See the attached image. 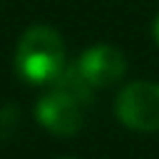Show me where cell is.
Instances as JSON below:
<instances>
[{
    "label": "cell",
    "mask_w": 159,
    "mask_h": 159,
    "mask_svg": "<svg viewBox=\"0 0 159 159\" xmlns=\"http://www.w3.org/2000/svg\"><path fill=\"white\" fill-rule=\"evenodd\" d=\"M65 67V42L57 30L32 25L22 32L15 50V70L25 82L52 84Z\"/></svg>",
    "instance_id": "cell-1"
},
{
    "label": "cell",
    "mask_w": 159,
    "mask_h": 159,
    "mask_svg": "<svg viewBox=\"0 0 159 159\" xmlns=\"http://www.w3.org/2000/svg\"><path fill=\"white\" fill-rule=\"evenodd\" d=\"M114 112L119 122L134 132H159V84L157 82H132L127 84Z\"/></svg>",
    "instance_id": "cell-2"
},
{
    "label": "cell",
    "mask_w": 159,
    "mask_h": 159,
    "mask_svg": "<svg viewBox=\"0 0 159 159\" xmlns=\"http://www.w3.org/2000/svg\"><path fill=\"white\" fill-rule=\"evenodd\" d=\"M82 109H84V104L80 99H75L72 94H67L60 87H52L37 99L35 117L50 134L72 137L82 129V122H84Z\"/></svg>",
    "instance_id": "cell-3"
},
{
    "label": "cell",
    "mask_w": 159,
    "mask_h": 159,
    "mask_svg": "<svg viewBox=\"0 0 159 159\" xmlns=\"http://www.w3.org/2000/svg\"><path fill=\"white\" fill-rule=\"evenodd\" d=\"M77 70L92 87H109L127 72V57L114 45H92L80 55Z\"/></svg>",
    "instance_id": "cell-4"
},
{
    "label": "cell",
    "mask_w": 159,
    "mask_h": 159,
    "mask_svg": "<svg viewBox=\"0 0 159 159\" xmlns=\"http://www.w3.org/2000/svg\"><path fill=\"white\" fill-rule=\"evenodd\" d=\"M152 32H154V40L159 42V15L154 17V25H152Z\"/></svg>",
    "instance_id": "cell-5"
}]
</instances>
